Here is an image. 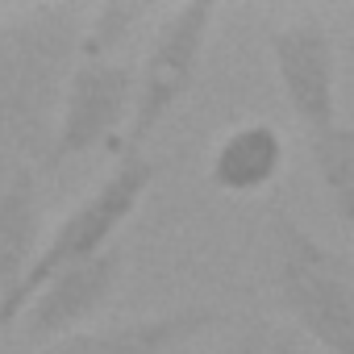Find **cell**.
<instances>
[{"instance_id": "4fadbf2b", "label": "cell", "mask_w": 354, "mask_h": 354, "mask_svg": "<svg viewBox=\"0 0 354 354\" xmlns=\"http://www.w3.org/2000/svg\"><path fill=\"white\" fill-rule=\"evenodd\" d=\"M213 354H296V346L279 333V329H271V325H254V329H246V333H234L225 346H217Z\"/></svg>"}, {"instance_id": "9c48e42d", "label": "cell", "mask_w": 354, "mask_h": 354, "mask_svg": "<svg viewBox=\"0 0 354 354\" xmlns=\"http://www.w3.org/2000/svg\"><path fill=\"white\" fill-rule=\"evenodd\" d=\"M42 192L38 167L13 162L0 180V304H5L30 275L42 254Z\"/></svg>"}, {"instance_id": "52a82bcc", "label": "cell", "mask_w": 354, "mask_h": 354, "mask_svg": "<svg viewBox=\"0 0 354 354\" xmlns=\"http://www.w3.org/2000/svg\"><path fill=\"white\" fill-rule=\"evenodd\" d=\"M121 271H125L121 246L96 254L92 263H80V267L59 271L55 279H46L38 288V296L30 300V308L17 321V329H26V342L30 346H50L59 337L80 333V325L88 317H96L104 308V300L117 292Z\"/></svg>"}, {"instance_id": "7a4b0ae2", "label": "cell", "mask_w": 354, "mask_h": 354, "mask_svg": "<svg viewBox=\"0 0 354 354\" xmlns=\"http://www.w3.org/2000/svg\"><path fill=\"white\" fill-rule=\"evenodd\" d=\"M267 283L283 317L325 354H354V259L325 246L292 209H267Z\"/></svg>"}, {"instance_id": "5b68a950", "label": "cell", "mask_w": 354, "mask_h": 354, "mask_svg": "<svg viewBox=\"0 0 354 354\" xmlns=\"http://www.w3.org/2000/svg\"><path fill=\"white\" fill-rule=\"evenodd\" d=\"M133 84L138 67L121 59H75L42 171H59L71 158H84L100 146H121V133L133 113Z\"/></svg>"}, {"instance_id": "ba28073f", "label": "cell", "mask_w": 354, "mask_h": 354, "mask_svg": "<svg viewBox=\"0 0 354 354\" xmlns=\"http://www.w3.org/2000/svg\"><path fill=\"white\" fill-rule=\"evenodd\" d=\"M221 321L225 313L217 304H184V308L150 313V317H129L104 329H80L71 337L42 346L38 354H167Z\"/></svg>"}, {"instance_id": "8fae6325", "label": "cell", "mask_w": 354, "mask_h": 354, "mask_svg": "<svg viewBox=\"0 0 354 354\" xmlns=\"http://www.w3.org/2000/svg\"><path fill=\"white\" fill-rule=\"evenodd\" d=\"M308 162L333 217L354 234V125L333 121L308 133Z\"/></svg>"}, {"instance_id": "30bf717a", "label": "cell", "mask_w": 354, "mask_h": 354, "mask_svg": "<svg viewBox=\"0 0 354 354\" xmlns=\"http://www.w3.org/2000/svg\"><path fill=\"white\" fill-rule=\"evenodd\" d=\"M288 162V142L271 121H242L225 129V138L209 154V188L225 196H259L267 192Z\"/></svg>"}, {"instance_id": "8992f818", "label": "cell", "mask_w": 354, "mask_h": 354, "mask_svg": "<svg viewBox=\"0 0 354 354\" xmlns=\"http://www.w3.org/2000/svg\"><path fill=\"white\" fill-rule=\"evenodd\" d=\"M267 50H271V67L279 80V92L292 109V117L317 133L325 125L337 121V46L333 34L313 21H288L275 26L267 34Z\"/></svg>"}, {"instance_id": "6da1fadb", "label": "cell", "mask_w": 354, "mask_h": 354, "mask_svg": "<svg viewBox=\"0 0 354 354\" xmlns=\"http://www.w3.org/2000/svg\"><path fill=\"white\" fill-rule=\"evenodd\" d=\"M80 5H30L0 13V154L46 167L59 100L80 59Z\"/></svg>"}, {"instance_id": "277c9868", "label": "cell", "mask_w": 354, "mask_h": 354, "mask_svg": "<svg viewBox=\"0 0 354 354\" xmlns=\"http://www.w3.org/2000/svg\"><path fill=\"white\" fill-rule=\"evenodd\" d=\"M217 5L209 0H192V5H175L167 13H158L150 46L138 63V84H133V113L129 125L121 133L117 154H133L150 142V133L175 113L205 63L213 26H217Z\"/></svg>"}, {"instance_id": "3957f363", "label": "cell", "mask_w": 354, "mask_h": 354, "mask_svg": "<svg viewBox=\"0 0 354 354\" xmlns=\"http://www.w3.org/2000/svg\"><path fill=\"white\" fill-rule=\"evenodd\" d=\"M158 158H150L146 150H133V154H117L113 171L92 188V196H84L59 225L55 234L42 242V254L38 263L30 267L26 283L0 304V333H9L21 313L30 308V300L38 296V288L46 279H55L59 271L67 267H80V263H92L96 254L113 250V238L125 230V221L142 209L146 192L154 188L158 180Z\"/></svg>"}, {"instance_id": "7c38bea8", "label": "cell", "mask_w": 354, "mask_h": 354, "mask_svg": "<svg viewBox=\"0 0 354 354\" xmlns=\"http://www.w3.org/2000/svg\"><path fill=\"white\" fill-rule=\"evenodd\" d=\"M158 13L150 5H133V0H109L84 13V34H80V59H117L121 42L142 26L154 21Z\"/></svg>"}]
</instances>
